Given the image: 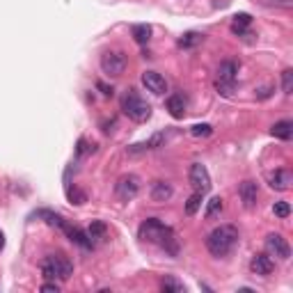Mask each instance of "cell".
<instances>
[{
  "label": "cell",
  "instance_id": "cell-1",
  "mask_svg": "<svg viewBox=\"0 0 293 293\" xmlns=\"http://www.w3.org/2000/svg\"><path fill=\"white\" fill-rule=\"evenodd\" d=\"M140 238L142 241H149V243H158L172 257L179 252V243H176L174 232H172L170 227H165L160 220H156V218H149V220H144L140 225Z\"/></svg>",
  "mask_w": 293,
  "mask_h": 293
},
{
  "label": "cell",
  "instance_id": "cell-2",
  "mask_svg": "<svg viewBox=\"0 0 293 293\" xmlns=\"http://www.w3.org/2000/svg\"><path fill=\"white\" fill-rule=\"evenodd\" d=\"M236 243H238V229L232 225H220L206 238V247H209V252L213 257H227Z\"/></svg>",
  "mask_w": 293,
  "mask_h": 293
},
{
  "label": "cell",
  "instance_id": "cell-3",
  "mask_svg": "<svg viewBox=\"0 0 293 293\" xmlns=\"http://www.w3.org/2000/svg\"><path fill=\"white\" fill-rule=\"evenodd\" d=\"M73 273V263L64 254H48L41 261V275L46 279H69Z\"/></svg>",
  "mask_w": 293,
  "mask_h": 293
},
{
  "label": "cell",
  "instance_id": "cell-4",
  "mask_svg": "<svg viewBox=\"0 0 293 293\" xmlns=\"http://www.w3.org/2000/svg\"><path fill=\"white\" fill-rule=\"evenodd\" d=\"M122 110L129 115L133 122H147L151 117V106L138 96L135 92H129L122 99Z\"/></svg>",
  "mask_w": 293,
  "mask_h": 293
},
{
  "label": "cell",
  "instance_id": "cell-5",
  "mask_svg": "<svg viewBox=\"0 0 293 293\" xmlns=\"http://www.w3.org/2000/svg\"><path fill=\"white\" fill-rule=\"evenodd\" d=\"M101 69L106 76H122L124 71H126V55L119 51H113V53H106V55L101 57Z\"/></svg>",
  "mask_w": 293,
  "mask_h": 293
},
{
  "label": "cell",
  "instance_id": "cell-6",
  "mask_svg": "<svg viewBox=\"0 0 293 293\" xmlns=\"http://www.w3.org/2000/svg\"><path fill=\"white\" fill-rule=\"evenodd\" d=\"M188 181H190V185L195 188L197 192H209V188H211V176H209V170H206L202 163H192L190 165V172H188Z\"/></svg>",
  "mask_w": 293,
  "mask_h": 293
},
{
  "label": "cell",
  "instance_id": "cell-7",
  "mask_svg": "<svg viewBox=\"0 0 293 293\" xmlns=\"http://www.w3.org/2000/svg\"><path fill=\"white\" fill-rule=\"evenodd\" d=\"M138 192H140V179L135 174H126L115 183V195H117L122 202L133 200Z\"/></svg>",
  "mask_w": 293,
  "mask_h": 293
},
{
  "label": "cell",
  "instance_id": "cell-8",
  "mask_svg": "<svg viewBox=\"0 0 293 293\" xmlns=\"http://www.w3.org/2000/svg\"><path fill=\"white\" fill-rule=\"evenodd\" d=\"M266 250H268V254L279 257V259L291 257V247H288L286 238H284L282 234H270V236L266 238Z\"/></svg>",
  "mask_w": 293,
  "mask_h": 293
},
{
  "label": "cell",
  "instance_id": "cell-9",
  "mask_svg": "<svg viewBox=\"0 0 293 293\" xmlns=\"http://www.w3.org/2000/svg\"><path fill=\"white\" fill-rule=\"evenodd\" d=\"M60 229H62L64 234H67L69 241H71V243H76V245L85 247V250H89V247H92V238H89V234H87V232H82V229H78V227H71L67 220H62Z\"/></svg>",
  "mask_w": 293,
  "mask_h": 293
},
{
  "label": "cell",
  "instance_id": "cell-10",
  "mask_svg": "<svg viewBox=\"0 0 293 293\" xmlns=\"http://www.w3.org/2000/svg\"><path fill=\"white\" fill-rule=\"evenodd\" d=\"M142 85L147 87V92H151V94H165L167 92V82H165V78L156 71H144L142 73Z\"/></svg>",
  "mask_w": 293,
  "mask_h": 293
},
{
  "label": "cell",
  "instance_id": "cell-11",
  "mask_svg": "<svg viewBox=\"0 0 293 293\" xmlns=\"http://www.w3.org/2000/svg\"><path fill=\"white\" fill-rule=\"evenodd\" d=\"M250 268H252V273H254V275L268 277V275L275 270V263H273V259L268 257V254H254L252 261H250Z\"/></svg>",
  "mask_w": 293,
  "mask_h": 293
},
{
  "label": "cell",
  "instance_id": "cell-12",
  "mask_svg": "<svg viewBox=\"0 0 293 293\" xmlns=\"http://www.w3.org/2000/svg\"><path fill=\"white\" fill-rule=\"evenodd\" d=\"M238 195H241L245 209H252V206L257 204V197H259L257 183H254V181H243V183L238 185Z\"/></svg>",
  "mask_w": 293,
  "mask_h": 293
},
{
  "label": "cell",
  "instance_id": "cell-13",
  "mask_svg": "<svg viewBox=\"0 0 293 293\" xmlns=\"http://www.w3.org/2000/svg\"><path fill=\"white\" fill-rule=\"evenodd\" d=\"M268 185L273 190H288L291 185V172L288 170H275L268 174Z\"/></svg>",
  "mask_w": 293,
  "mask_h": 293
},
{
  "label": "cell",
  "instance_id": "cell-14",
  "mask_svg": "<svg viewBox=\"0 0 293 293\" xmlns=\"http://www.w3.org/2000/svg\"><path fill=\"white\" fill-rule=\"evenodd\" d=\"M172 185L167 183V181H156L154 185H151V200L158 202V204H163V202H167L172 197Z\"/></svg>",
  "mask_w": 293,
  "mask_h": 293
},
{
  "label": "cell",
  "instance_id": "cell-15",
  "mask_svg": "<svg viewBox=\"0 0 293 293\" xmlns=\"http://www.w3.org/2000/svg\"><path fill=\"white\" fill-rule=\"evenodd\" d=\"M167 110H170V115L174 119H183V115H185V99H183V94H172L170 99H167Z\"/></svg>",
  "mask_w": 293,
  "mask_h": 293
},
{
  "label": "cell",
  "instance_id": "cell-16",
  "mask_svg": "<svg viewBox=\"0 0 293 293\" xmlns=\"http://www.w3.org/2000/svg\"><path fill=\"white\" fill-rule=\"evenodd\" d=\"M236 73H238V64L234 60H225L218 67V78L216 80H229V82H236Z\"/></svg>",
  "mask_w": 293,
  "mask_h": 293
},
{
  "label": "cell",
  "instance_id": "cell-17",
  "mask_svg": "<svg viewBox=\"0 0 293 293\" xmlns=\"http://www.w3.org/2000/svg\"><path fill=\"white\" fill-rule=\"evenodd\" d=\"M270 135L277 140H291L293 135V122H288V119H282V122H275L273 129H270Z\"/></svg>",
  "mask_w": 293,
  "mask_h": 293
},
{
  "label": "cell",
  "instance_id": "cell-18",
  "mask_svg": "<svg viewBox=\"0 0 293 293\" xmlns=\"http://www.w3.org/2000/svg\"><path fill=\"white\" fill-rule=\"evenodd\" d=\"M133 39L138 41V44H147V41L151 39V28L147 26V23H140V26H133Z\"/></svg>",
  "mask_w": 293,
  "mask_h": 293
},
{
  "label": "cell",
  "instance_id": "cell-19",
  "mask_svg": "<svg viewBox=\"0 0 293 293\" xmlns=\"http://www.w3.org/2000/svg\"><path fill=\"white\" fill-rule=\"evenodd\" d=\"M250 23H252V16H250V14H236V16H234V23H232V32H234V35H241V32L245 30Z\"/></svg>",
  "mask_w": 293,
  "mask_h": 293
},
{
  "label": "cell",
  "instance_id": "cell-20",
  "mask_svg": "<svg viewBox=\"0 0 293 293\" xmlns=\"http://www.w3.org/2000/svg\"><path fill=\"white\" fill-rule=\"evenodd\" d=\"M202 192H192L190 197H188V202H185V213H188V216H195L197 211H200V206H202Z\"/></svg>",
  "mask_w": 293,
  "mask_h": 293
},
{
  "label": "cell",
  "instance_id": "cell-21",
  "mask_svg": "<svg viewBox=\"0 0 293 293\" xmlns=\"http://www.w3.org/2000/svg\"><path fill=\"white\" fill-rule=\"evenodd\" d=\"M222 213V197H213V200H209V206H206L204 216L209 218V220H213L216 216H220Z\"/></svg>",
  "mask_w": 293,
  "mask_h": 293
},
{
  "label": "cell",
  "instance_id": "cell-22",
  "mask_svg": "<svg viewBox=\"0 0 293 293\" xmlns=\"http://www.w3.org/2000/svg\"><path fill=\"white\" fill-rule=\"evenodd\" d=\"M200 41H202L200 32H185V35L179 39V48H195Z\"/></svg>",
  "mask_w": 293,
  "mask_h": 293
},
{
  "label": "cell",
  "instance_id": "cell-23",
  "mask_svg": "<svg viewBox=\"0 0 293 293\" xmlns=\"http://www.w3.org/2000/svg\"><path fill=\"white\" fill-rule=\"evenodd\" d=\"M160 288H163L165 293H183L185 286L181 282H176L174 277H165L163 282H160Z\"/></svg>",
  "mask_w": 293,
  "mask_h": 293
},
{
  "label": "cell",
  "instance_id": "cell-24",
  "mask_svg": "<svg viewBox=\"0 0 293 293\" xmlns=\"http://www.w3.org/2000/svg\"><path fill=\"white\" fill-rule=\"evenodd\" d=\"M67 197H69V202H71V204H76V206H80V204H85V202H87V195H85L82 190H78V188H69Z\"/></svg>",
  "mask_w": 293,
  "mask_h": 293
},
{
  "label": "cell",
  "instance_id": "cell-25",
  "mask_svg": "<svg viewBox=\"0 0 293 293\" xmlns=\"http://www.w3.org/2000/svg\"><path fill=\"white\" fill-rule=\"evenodd\" d=\"M190 133L195 135V138H209V135L213 133V126L211 124H195L190 129Z\"/></svg>",
  "mask_w": 293,
  "mask_h": 293
},
{
  "label": "cell",
  "instance_id": "cell-26",
  "mask_svg": "<svg viewBox=\"0 0 293 293\" xmlns=\"http://www.w3.org/2000/svg\"><path fill=\"white\" fill-rule=\"evenodd\" d=\"M273 213H275V218H288L291 216V206H288V202H275L273 204Z\"/></svg>",
  "mask_w": 293,
  "mask_h": 293
},
{
  "label": "cell",
  "instance_id": "cell-27",
  "mask_svg": "<svg viewBox=\"0 0 293 293\" xmlns=\"http://www.w3.org/2000/svg\"><path fill=\"white\" fill-rule=\"evenodd\" d=\"M282 89H284V94L293 92V71L291 69H284L282 71Z\"/></svg>",
  "mask_w": 293,
  "mask_h": 293
},
{
  "label": "cell",
  "instance_id": "cell-28",
  "mask_svg": "<svg viewBox=\"0 0 293 293\" xmlns=\"http://www.w3.org/2000/svg\"><path fill=\"white\" fill-rule=\"evenodd\" d=\"M87 234H89V238H101L103 234H106V225L103 222H99V220H94L92 225H89V229H87Z\"/></svg>",
  "mask_w": 293,
  "mask_h": 293
},
{
  "label": "cell",
  "instance_id": "cell-29",
  "mask_svg": "<svg viewBox=\"0 0 293 293\" xmlns=\"http://www.w3.org/2000/svg\"><path fill=\"white\" fill-rule=\"evenodd\" d=\"M216 89L222 94V96H232V94H234V82H229V80H216Z\"/></svg>",
  "mask_w": 293,
  "mask_h": 293
},
{
  "label": "cell",
  "instance_id": "cell-30",
  "mask_svg": "<svg viewBox=\"0 0 293 293\" xmlns=\"http://www.w3.org/2000/svg\"><path fill=\"white\" fill-rule=\"evenodd\" d=\"M41 291H44V293H53V291H60V286H57V284L55 282H48V284H44V286H41Z\"/></svg>",
  "mask_w": 293,
  "mask_h": 293
},
{
  "label": "cell",
  "instance_id": "cell-31",
  "mask_svg": "<svg viewBox=\"0 0 293 293\" xmlns=\"http://www.w3.org/2000/svg\"><path fill=\"white\" fill-rule=\"evenodd\" d=\"M270 94H273V87H261V89L257 92V99H268Z\"/></svg>",
  "mask_w": 293,
  "mask_h": 293
},
{
  "label": "cell",
  "instance_id": "cell-32",
  "mask_svg": "<svg viewBox=\"0 0 293 293\" xmlns=\"http://www.w3.org/2000/svg\"><path fill=\"white\" fill-rule=\"evenodd\" d=\"M96 87L101 89V92L106 94V96H113V94H115V92H113V87H108V85H103V82H96Z\"/></svg>",
  "mask_w": 293,
  "mask_h": 293
},
{
  "label": "cell",
  "instance_id": "cell-33",
  "mask_svg": "<svg viewBox=\"0 0 293 293\" xmlns=\"http://www.w3.org/2000/svg\"><path fill=\"white\" fill-rule=\"evenodd\" d=\"M85 147H87L85 140H80V142H78V154H85Z\"/></svg>",
  "mask_w": 293,
  "mask_h": 293
},
{
  "label": "cell",
  "instance_id": "cell-34",
  "mask_svg": "<svg viewBox=\"0 0 293 293\" xmlns=\"http://www.w3.org/2000/svg\"><path fill=\"white\" fill-rule=\"evenodd\" d=\"M3 247H5V234L0 232V252H3Z\"/></svg>",
  "mask_w": 293,
  "mask_h": 293
}]
</instances>
